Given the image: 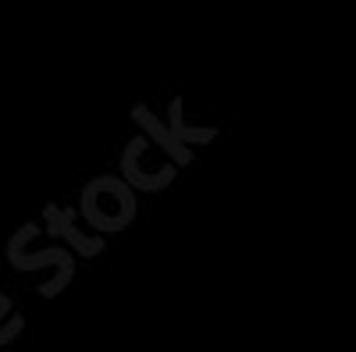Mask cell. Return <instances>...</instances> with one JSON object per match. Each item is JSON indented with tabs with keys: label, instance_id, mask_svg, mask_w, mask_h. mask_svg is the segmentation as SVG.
<instances>
[{
	"label": "cell",
	"instance_id": "obj_1",
	"mask_svg": "<svg viewBox=\"0 0 356 352\" xmlns=\"http://www.w3.org/2000/svg\"><path fill=\"white\" fill-rule=\"evenodd\" d=\"M82 214L97 231H122L136 214V199L118 178H97L82 192Z\"/></svg>",
	"mask_w": 356,
	"mask_h": 352
},
{
	"label": "cell",
	"instance_id": "obj_2",
	"mask_svg": "<svg viewBox=\"0 0 356 352\" xmlns=\"http://www.w3.org/2000/svg\"><path fill=\"white\" fill-rule=\"evenodd\" d=\"M122 171H125V178L139 189H164L175 178V164L143 135L129 142V150L122 157Z\"/></svg>",
	"mask_w": 356,
	"mask_h": 352
},
{
	"label": "cell",
	"instance_id": "obj_3",
	"mask_svg": "<svg viewBox=\"0 0 356 352\" xmlns=\"http://www.w3.org/2000/svg\"><path fill=\"white\" fill-rule=\"evenodd\" d=\"M132 117H136V125H139V128H146V132L154 135V146H157V150H161V153H164V157H168L175 167H178V164H189V157H193V153L186 150V142L178 139L175 132H168V128L157 121V117L150 114V107L136 103V107H132Z\"/></svg>",
	"mask_w": 356,
	"mask_h": 352
},
{
	"label": "cell",
	"instance_id": "obj_4",
	"mask_svg": "<svg viewBox=\"0 0 356 352\" xmlns=\"http://www.w3.org/2000/svg\"><path fill=\"white\" fill-rule=\"evenodd\" d=\"M47 224H50L54 235H65V239H72L75 249L86 253V256H97V253L104 249L100 239H86V235H79V231L72 228V210H57V207H50V210H47Z\"/></svg>",
	"mask_w": 356,
	"mask_h": 352
},
{
	"label": "cell",
	"instance_id": "obj_5",
	"mask_svg": "<svg viewBox=\"0 0 356 352\" xmlns=\"http://www.w3.org/2000/svg\"><path fill=\"white\" fill-rule=\"evenodd\" d=\"M18 331H22V317L15 313L8 296H0V342H11Z\"/></svg>",
	"mask_w": 356,
	"mask_h": 352
}]
</instances>
